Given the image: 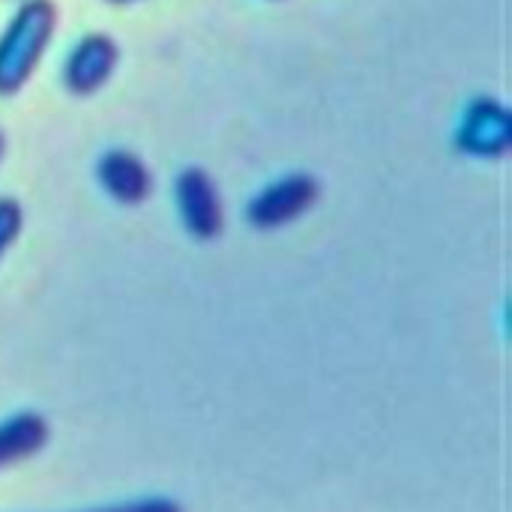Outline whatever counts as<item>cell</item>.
Listing matches in <instances>:
<instances>
[{
  "label": "cell",
  "instance_id": "obj_1",
  "mask_svg": "<svg viewBox=\"0 0 512 512\" xmlns=\"http://www.w3.org/2000/svg\"><path fill=\"white\" fill-rule=\"evenodd\" d=\"M57 30L51 0H24L0 33V96L18 93L42 63Z\"/></svg>",
  "mask_w": 512,
  "mask_h": 512
},
{
  "label": "cell",
  "instance_id": "obj_2",
  "mask_svg": "<svg viewBox=\"0 0 512 512\" xmlns=\"http://www.w3.org/2000/svg\"><path fill=\"white\" fill-rule=\"evenodd\" d=\"M512 144L510 108L495 96H477L468 102L456 129V147L474 159H501Z\"/></svg>",
  "mask_w": 512,
  "mask_h": 512
},
{
  "label": "cell",
  "instance_id": "obj_3",
  "mask_svg": "<svg viewBox=\"0 0 512 512\" xmlns=\"http://www.w3.org/2000/svg\"><path fill=\"white\" fill-rule=\"evenodd\" d=\"M318 195H321V186L312 174H288V177L264 186L252 198L246 216L261 231L282 228V225L300 219L318 201Z\"/></svg>",
  "mask_w": 512,
  "mask_h": 512
},
{
  "label": "cell",
  "instance_id": "obj_4",
  "mask_svg": "<svg viewBox=\"0 0 512 512\" xmlns=\"http://www.w3.org/2000/svg\"><path fill=\"white\" fill-rule=\"evenodd\" d=\"M180 219L195 240H216L225 231V204L216 180L204 168H186L174 186Z\"/></svg>",
  "mask_w": 512,
  "mask_h": 512
},
{
  "label": "cell",
  "instance_id": "obj_5",
  "mask_svg": "<svg viewBox=\"0 0 512 512\" xmlns=\"http://www.w3.org/2000/svg\"><path fill=\"white\" fill-rule=\"evenodd\" d=\"M117 60L120 48L108 33H87L72 45L63 63V84L75 96H90L99 87H105V81L114 75Z\"/></svg>",
  "mask_w": 512,
  "mask_h": 512
},
{
  "label": "cell",
  "instance_id": "obj_6",
  "mask_svg": "<svg viewBox=\"0 0 512 512\" xmlns=\"http://www.w3.org/2000/svg\"><path fill=\"white\" fill-rule=\"evenodd\" d=\"M99 186L117 204H144L153 192V174L141 156L132 150H108L96 165Z\"/></svg>",
  "mask_w": 512,
  "mask_h": 512
},
{
  "label": "cell",
  "instance_id": "obj_7",
  "mask_svg": "<svg viewBox=\"0 0 512 512\" xmlns=\"http://www.w3.org/2000/svg\"><path fill=\"white\" fill-rule=\"evenodd\" d=\"M48 420L36 411H21L0 423V468L36 456L48 444Z\"/></svg>",
  "mask_w": 512,
  "mask_h": 512
},
{
  "label": "cell",
  "instance_id": "obj_8",
  "mask_svg": "<svg viewBox=\"0 0 512 512\" xmlns=\"http://www.w3.org/2000/svg\"><path fill=\"white\" fill-rule=\"evenodd\" d=\"M24 225V210L15 198H0V258L9 252V246L18 240Z\"/></svg>",
  "mask_w": 512,
  "mask_h": 512
},
{
  "label": "cell",
  "instance_id": "obj_9",
  "mask_svg": "<svg viewBox=\"0 0 512 512\" xmlns=\"http://www.w3.org/2000/svg\"><path fill=\"white\" fill-rule=\"evenodd\" d=\"M90 512H183V507L171 498H141V501H126V504H114V507Z\"/></svg>",
  "mask_w": 512,
  "mask_h": 512
},
{
  "label": "cell",
  "instance_id": "obj_10",
  "mask_svg": "<svg viewBox=\"0 0 512 512\" xmlns=\"http://www.w3.org/2000/svg\"><path fill=\"white\" fill-rule=\"evenodd\" d=\"M3 153H6V138H3V132H0V162H3Z\"/></svg>",
  "mask_w": 512,
  "mask_h": 512
},
{
  "label": "cell",
  "instance_id": "obj_11",
  "mask_svg": "<svg viewBox=\"0 0 512 512\" xmlns=\"http://www.w3.org/2000/svg\"><path fill=\"white\" fill-rule=\"evenodd\" d=\"M108 3H117V6H126V3H138V0H108Z\"/></svg>",
  "mask_w": 512,
  "mask_h": 512
}]
</instances>
